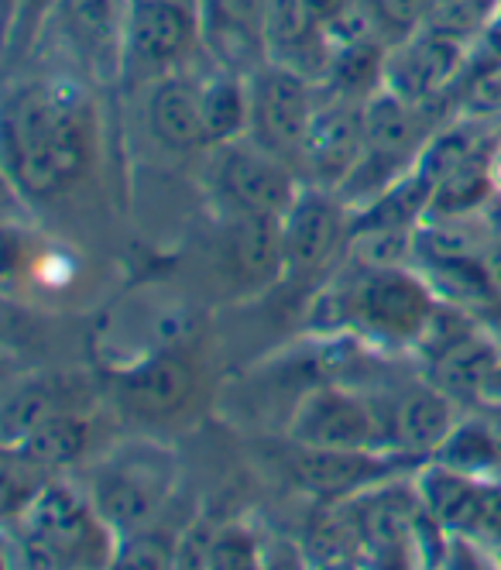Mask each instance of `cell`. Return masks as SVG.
I'll use <instances>...</instances> for the list:
<instances>
[{
	"instance_id": "15",
	"label": "cell",
	"mask_w": 501,
	"mask_h": 570,
	"mask_svg": "<svg viewBox=\"0 0 501 570\" xmlns=\"http://www.w3.org/2000/svg\"><path fill=\"white\" fill-rule=\"evenodd\" d=\"M392 471V461L382 451H330V446H299L292 474L320 499H344L354 495L371 481Z\"/></svg>"
},
{
	"instance_id": "12",
	"label": "cell",
	"mask_w": 501,
	"mask_h": 570,
	"mask_svg": "<svg viewBox=\"0 0 501 570\" xmlns=\"http://www.w3.org/2000/svg\"><path fill=\"white\" fill-rule=\"evenodd\" d=\"M501 368V344L484 331L471 327L430 357L426 382L446 392L456 405H478Z\"/></svg>"
},
{
	"instance_id": "32",
	"label": "cell",
	"mask_w": 501,
	"mask_h": 570,
	"mask_svg": "<svg viewBox=\"0 0 501 570\" xmlns=\"http://www.w3.org/2000/svg\"><path fill=\"white\" fill-rule=\"evenodd\" d=\"M128 4H176V8L196 11V0H128Z\"/></svg>"
},
{
	"instance_id": "31",
	"label": "cell",
	"mask_w": 501,
	"mask_h": 570,
	"mask_svg": "<svg viewBox=\"0 0 501 570\" xmlns=\"http://www.w3.org/2000/svg\"><path fill=\"white\" fill-rule=\"evenodd\" d=\"M488 173H491V186H494V189H501V148H498V151H491Z\"/></svg>"
},
{
	"instance_id": "1",
	"label": "cell",
	"mask_w": 501,
	"mask_h": 570,
	"mask_svg": "<svg viewBox=\"0 0 501 570\" xmlns=\"http://www.w3.org/2000/svg\"><path fill=\"white\" fill-rule=\"evenodd\" d=\"M8 169L21 193L52 196L69 186L87 161V138L76 104L59 87H24L8 104Z\"/></svg>"
},
{
	"instance_id": "25",
	"label": "cell",
	"mask_w": 501,
	"mask_h": 570,
	"mask_svg": "<svg viewBox=\"0 0 501 570\" xmlns=\"http://www.w3.org/2000/svg\"><path fill=\"white\" fill-rule=\"evenodd\" d=\"M436 461L464 471V474L484 478L501 461V443L494 440V433L488 430V423L474 410L468 420H461L453 426L446 443L436 451Z\"/></svg>"
},
{
	"instance_id": "2",
	"label": "cell",
	"mask_w": 501,
	"mask_h": 570,
	"mask_svg": "<svg viewBox=\"0 0 501 570\" xmlns=\"http://www.w3.org/2000/svg\"><path fill=\"white\" fill-rule=\"evenodd\" d=\"M330 327L354 323L389 344H420L436 313V293L423 275L402 268H357V278L323 296Z\"/></svg>"
},
{
	"instance_id": "9",
	"label": "cell",
	"mask_w": 501,
	"mask_h": 570,
	"mask_svg": "<svg viewBox=\"0 0 501 570\" xmlns=\"http://www.w3.org/2000/svg\"><path fill=\"white\" fill-rule=\"evenodd\" d=\"M361 155H364L361 104L326 94L316 104L313 125L306 131L296 166L310 176V186L341 189L347 183V176L357 169Z\"/></svg>"
},
{
	"instance_id": "30",
	"label": "cell",
	"mask_w": 501,
	"mask_h": 570,
	"mask_svg": "<svg viewBox=\"0 0 501 570\" xmlns=\"http://www.w3.org/2000/svg\"><path fill=\"white\" fill-rule=\"evenodd\" d=\"M179 547H169L161 537H155V525L141 533L117 537L114 567H169L176 560Z\"/></svg>"
},
{
	"instance_id": "27",
	"label": "cell",
	"mask_w": 501,
	"mask_h": 570,
	"mask_svg": "<svg viewBox=\"0 0 501 570\" xmlns=\"http://www.w3.org/2000/svg\"><path fill=\"white\" fill-rule=\"evenodd\" d=\"M49 413H52V405L41 389L24 385V389L11 392L4 399V440H8V446H14L21 436H28Z\"/></svg>"
},
{
	"instance_id": "7",
	"label": "cell",
	"mask_w": 501,
	"mask_h": 570,
	"mask_svg": "<svg viewBox=\"0 0 501 570\" xmlns=\"http://www.w3.org/2000/svg\"><path fill=\"white\" fill-rule=\"evenodd\" d=\"M268 11L272 0H196L199 42L217 69L250 76L272 59Z\"/></svg>"
},
{
	"instance_id": "16",
	"label": "cell",
	"mask_w": 501,
	"mask_h": 570,
	"mask_svg": "<svg viewBox=\"0 0 501 570\" xmlns=\"http://www.w3.org/2000/svg\"><path fill=\"white\" fill-rule=\"evenodd\" d=\"M456 423H461L456 420V402L446 392H440L430 382L420 389H409L399 399L389 423L392 454H405V458L436 454Z\"/></svg>"
},
{
	"instance_id": "18",
	"label": "cell",
	"mask_w": 501,
	"mask_h": 570,
	"mask_svg": "<svg viewBox=\"0 0 501 570\" xmlns=\"http://www.w3.org/2000/svg\"><path fill=\"white\" fill-rule=\"evenodd\" d=\"M227 262L244 282L278 278V272L288 268L282 217L234 214V220L227 224Z\"/></svg>"
},
{
	"instance_id": "20",
	"label": "cell",
	"mask_w": 501,
	"mask_h": 570,
	"mask_svg": "<svg viewBox=\"0 0 501 570\" xmlns=\"http://www.w3.org/2000/svg\"><path fill=\"white\" fill-rule=\"evenodd\" d=\"M491 248H494L491 227L474 210L426 214V220L415 227V258L423 265L488 258Z\"/></svg>"
},
{
	"instance_id": "22",
	"label": "cell",
	"mask_w": 501,
	"mask_h": 570,
	"mask_svg": "<svg viewBox=\"0 0 501 570\" xmlns=\"http://www.w3.org/2000/svg\"><path fill=\"white\" fill-rule=\"evenodd\" d=\"M206 145H227L247 135V76L217 69L199 83Z\"/></svg>"
},
{
	"instance_id": "11",
	"label": "cell",
	"mask_w": 501,
	"mask_h": 570,
	"mask_svg": "<svg viewBox=\"0 0 501 570\" xmlns=\"http://www.w3.org/2000/svg\"><path fill=\"white\" fill-rule=\"evenodd\" d=\"M464 62V42L453 35H443L436 28H420L415 35L402 38V46L389 52L385 59V87L409 104L426 107L453 72Z\"/></svg>"
},
{
	"instance_id": "21",
	"label": "cell",
	"mask_w": 501,
	"mask_h": 570,
	"mask_svg": "<svg viewBox=\"0 0 501 570\" xmlns=\"http://www.w3.org/2000/svg\"><path fill=\"white\" fill-rule=\"evenodd\" d=\"M385 46L379 38H361V42H341L333 46L330 69L323 76V83L330 97L364 104L374 90L385 87Z\"/></svg>"
},
{
	"instance_id": "33",
	"label": "cell",
	"mask_w": 501,
	"mask_h": 570,
	"mask_svg": "<svg viewBox=\"0 0 501 570\" xmlns=\"http://www.w3.org/2000/svg\"><path fill=\"white\" fill-rule=\"evenodd\" d=\"M484 399H501V368H498V375H494V382H491V389H488Z\"/></svg>"
},
{
	"instance_id": "4",
	"label": "cell",
	"mask_w": 501,
	"mask_h": 570,
	"mask_svg": "<svg viewBox=\"0 0 501 570\" xmlns=\"http://www.w3.org/2000/svg\"><path fill=\"white\" fill-rule=\"evenodd\" d=\"M173 492L169 454L135 446L94 481V512L117 537L151 529Z\"/></svg>"
},
{
	"instance_id": "13",
	"label": "cell",
	"mask_w": 501,
	"mask_h": 570,
	"mask_svg": "<svg viewBox=\"0 0 501 570\" xmlns=\"http://www.w3.org/2000/svg\"><path fill=\"white\" fill-rule=\"evenodd\" d=\"M199 38V18L176 4H128L124 18V46L141 66H176Z\"/></svg>"
},
{
	"instance_id": "5",
	"label": "cell",
	"mask_w": 501,
	"mask_h": 570,
	"mask_svg": "<svg viewBox=\"0 0 501 570\" xmlns=\"http://www.w3.org/2000/svg\"><path fill=\"white\" fill-rule=\"evenodd\" d=\"M217 189L230 203L234 214H265L282 217L299 196L296 166L258 145L250 135L217 145Z\"/></svg>"
},
{
	"instance_id": "3",
	"label": "cell",
	"mask_w": 501,
	"mask_h": 570,
	"mask_svg": "<svg viewBox=\"0 0 501 570\" xmlns=\"http://www.w3.org/2000/svg\"><path fill=\"white\" fill-rule=\"evenodd\" d=\"M316 104L320 94L313 79L268 59L247 76V135L296 166Z\"/></svg>"
},
{
	"instance_id": "19",
	"label": "cell",
	"mask_w": 501,
	"mask_h": 570,
	"mask_svg": "<svg viewBox=\"0 0 501 570\" xmlns=\"http://www.w3.org/2000/svg\"><path fill=\"white\" fill-rule=\"evenodd\" d=\"M148 128L173 151H189L196 145H206L199 83H189L186 76H165L148 97Z\"/></svg>"
},
{
	"instance_id": "6",
	"label": "cell",
	"mask_w": 501,
	"mask_h": 570,
	"mask_svg": "<svg viewBox=\"0 0 501 570\" xmlns=\"http://www.w3.org/2000/svg\"><path fill=\"white\" fill-rule=\"evenodd\" d=\"M296 446H330V451H392L389 426L374 413V405L347 389L310 392L292 416Z\"/></svg>"
},
{
	"instance_id": "24",
	"label": "cell",
	"mask_w": 501,
	"mask_h": 570,
	"mask_svg": "<svg viewBox=\"0 0 501 570\" xmlns=\"http://www.w3.org/2000/svg\"><path fill=\"white\" fill-rule=\"evenodd\" d=\"M186 392H189V375L179 361H169V357L141 364V368L131 372L128 382H124V395H128V402L141 413H169L186 399Z\"/></svg>"
},
{
	"instance_id": "10",
	"label": "cell",
	"mask_w": 501,
	"mask_h": 570,
	"mask_svg": "<svg viewBox=\"0 0 501 570\" xmlns=\"http://www.w3.org/2000/svg\"><path fill=\"white\" fill-rule=\"evenodd\" d=\"M21 519L31 563L56 567L76 560L94 540L87 505L62 484H41L38 495L21 509Z\"/></svg>"
},
{
	"instance_id": "26",
	"label": "cell",
	"mask_w": 501,
	"mask_h": 570,
	"mask_svg": "<svg viewBox=\"0 0 501 570\" xmlns=\"http://www.w3.org/2000/svg\"><path fill=\"white\" fill-rule=\"evenodd\" d=\"M364 550L361 540V525L354 509H337V512H323L313 525H310V543L306 553L316 563H341L351 560Z\"/></svg>"
},
{
	"instance_id": "8",
	"label": "cell",
	"mask_w": 501,
	"mask_h": 570,
	"mask_svg": "<svg viewBox=\"0 0 501 570\" xmlns=\"http://www.w3.org/2000/svg\"><path fill=\"white\" fill-rule=\"evenodd\" d=\"M351 203L337 189L303 186L296 203L282 214L288 268H320L351 240Z\"/></svg>"
},
{
	"instance_id": "14",
	"label": "cell",
	"mask_w": 501,
	"mask_h": 570,
	"mask_svg": "<svg viewBox=\"0 0 501 570\" xmlns=\"http://www.w3.org/2000/svg\"><path fill=\"white\" fill-rule=\"evenodd\" d=\"M415 495H420L426 509V519H433L443 533L474 537L484 529L488 484H481V478L474 474H464L436 461L415 478Z\"/></svg>"
},
{
	"instance_id": "28",
	"label": "cell",
	"mask_w": 501,
	"mask_h": 570,
	"mask_svg": "<svg viewBox=\"0 0 501 570\" xmlns=\"http://www.w3.org/2000/svg\"><path fill=\"white\" fill-rule=\"evenodd\" d=\"M258 563V547L255 537L240 525H224L210 537V547H206V560L203 567H217V570H244Z\"/></svg>"
},
{
	"instance_id": "17",
	"label": "cell",
	"mask_w": 501,
	"mask_h": 570,
	"mask_svg": "<svg viewBox=\"0 0 501 570\" xmlns=\"http://www.w3.org/2000/svg\"><path fill=\"white\" fill-rule=\"evenodd\" d=\"M354 515L361 525L364 550L374 557H405L420 537V515L423 502L420 495H409L402 488H389L371 499L354 502Z\"/></svg>"
},
{
	"instance_id": "29",
	"label": "cell",
	"mask_w": 501,
	"mask_h": 570,
	"mask_svg": "<svg viewBox=\"0 0 501 570\" xmlns=\"http://www.w3.org/2000/svg\"><path fill=\"white\" fill-rule=\"evenodd\" d=\"M385 35L409 38L430 21L433 0H364Z\"/></svg>"
},
{
	"instance_id": "23",
	"label": "cell",
	"mask_w": 501,
	"mask_h": 570,
	"mask_svg": "<svg viewBox=\"0 0 501 570\" xmlns=\"http://www.w3.org/2000/svg\"><path fill=\"white\" fill-rule=\"evenodd\" d=\"M82 446H87V420L49 413L28 436H21L14 446H8V451H14L18 458H24L28 464L41 468V471H56V468H66L69 461H76Z\"/></svg>"
}]
</instances>
